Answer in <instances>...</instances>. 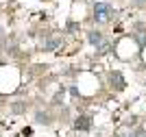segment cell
Listing matches in <instances>:
<instances>
[{
  "mask_svg": "<svg viewBox=\"0 0 146 137\" xmlns=\"http://www.w3.org/2000/svg\"><path fill=\"white\" fill-rule=\"evenodd\" d=\"M124 137H133V135H124Z\"/></svg>",
  "mask_w": 146,
  "mask_h": 137,
  "instance_id": "obj_7",
  "label": "cell"
},
{
  "mask_svg": "<svg viewBox=\"0 0 146 137\" xmlns=\"http://www.w3.org/2000/svg\"><path fill=\"white\" fill-rule=\"evenodd\" d=\"M111 15H113V9H111L109 2H96V7H94V20L96 22H107Z\"/></svg>",
  "mask_w": 146,
  "mask_h": 137,
  "instance_id": "obj_1",
  "label": "cell"
},
{
  "mask_svg": "<svg viewBox=\"0 0 146 137\" xmlns=\"http://www.w3.org/2000/svg\"><path fill=\"white\" fill-rule=\"evenodd\" d=\"M74 126H76V131H90L92 128V118L90 115H79L76 122H74Z\"/></svg>",
  "mask_w": 146,
  "mask_h": 137,
  "instance_id": "obj_2",
  "label": "cell"
},
{
  "mask_svg": "<svg viewBox=\"0 0 146 137\" xmlns=\"http://www.w3.org/2000/svg\"><path fill=\"white\" fill-rule=\"evenodd\" d=\"M133 137H146V131L144 128H137V131H135V135Z\"/></svg>",
  "mask_w": 146,
  "mask_h": 137,
  "instance_id": "obj_5",
  "label": "cell"
},
{
  "mask_svg": "<svg viewBox=\"0 0 146 137\" xmlns=\"http://www.w3.org/2000/svg\"><path fill=\"white\" fill-rule=\"evenodd\" d=\"M37 120H39V122L44 120V124H46V122H48V115H46V113H37Z\"/></svg>",
  "mask_w": 146,
  "mask_h": 137,
  "instance_id": "obj_6",
  "label": "cell"
},
{
  "mask_svg": "<svg viewBox=\"0 0 146 137\" xmlns=\"http://www.w3.org/2000/svg\"><path fill=\"white\" fill-rule=\"evenodd\" d=\"M87 39H90V44H94V46H100V44H103V33H100V30H90V33H87Z\"/></svg>",
  "mask_w": 146,
  "mask_h": 137,
  "instance_id": "obj_4",
  "label": "cell"
},
{
  "mask_svg": "<svg viewBox=\"0 0 146 137\" xmlns=\"http://www.w3.org/2000/svg\"><path fill=\"white\" fill-rule=\"evenodd\" d=\"M109 81H111V85H113L116 89H124V87H127V83H124V78H122L120 72H111Z\"/></svg>",
  "mask_w": 146,
  "mask_h": 137,
  "instance_id": "obj_3",
  "label": "cell"
}]
</instances>
